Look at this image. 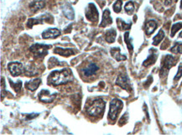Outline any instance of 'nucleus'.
Returning <instances> with one entry per match:
<instances>
[{"mask_svg": "<svg viewBox=\"0 0 182 135\" xmlns=\"http://www.w3.org/2000/svg\"><path fill=\"white\" fill-rule=\"evenodd\" d=\"M73 79L72 72L70 69H62L61 71H52L48 76V84L51 86H57L65 85L72 81Z\"/></svg>", "mask_w": 182, "mask_h": 135, "instance_id": "1", "label": "nucleus"}, {"mask_svg": "<svg viewBox=\"0 0 182 135\" xmlns=\"http://www.w3.org/2000/svg\"><path fill=\"white\" fill-rule=\"evenodd\" d=\"M106 102L102 99H95L86 107V113L92 117H101L105 110Z\"/></svg>", "mask_w": 182, "mask_h": 135, "instance_id": "2", "label": "nucleus"}, {"mask_svg": "<svg viewBox=\"0 0 182 135\" xmlns=\"http://www.w3.org/2000/svg\"><path fill=\"white\" fill-rule=\"evenodd\" d=\"M123 103L121 100L114 98L111 101L109 112H108V118L110 120L114 121L117 119V117L118 116V113L123 109Z\"/></svg>", "mask_w": 182, "mask_h": 135, "instance_id": "3", "label": "nucleus"}, {"mask_svg": "<svg viewBox=\"0 0 182 135\" xmlns=\"http://www.w3.org/2000/svg\"><path fill=\"white\" fill-rule=\"evenodd\" d=\"M51 48V45L35 44L30 48V51L36 58H43L48 54V50Z\"/></svg>", "mask_w": 182, "mask_h": 135, "instance_id": "4", "label": "nucleus"}, {"mask_svg": "<svg viewBox=\"0 0 182 135\" xmlns=\"http://www.w3.org/2000/svg\"><path fill=\"white\" fill-rule=\"evenodd\" d=\"M176 63V60L175 59L174 56L171 55H165L163 61H162V66L160 68V71H159V75L161 77H165L167 76V74L169 72L170 69L173 66H175Z\"/></svg>", "mask_w": 182, "mask_h": 135, "instance_id": "5", "label": "nucleus"}, {"mask_svg": "<svg viewBox=\"0 0 182 135\" xmlns=\"http://www.w3.org/2000/svg\"><path fill=\"white\" fill-rule=\"evenodd\" d=\"M54 22L53 20V16L49 14V13H45L43 14L40 17L36 18H29L28 22H27V26L29 28H32L34 25H38V24H44V23H49V24H52Z\"/></svg>", "mask_w": 182, "mask_h": 135, "instance_id": "6", "label": "nucleus"}, {"mask_svg": "<svg viewBox=\"0 0 182 135\" xmlns=\"http://www.w3.org/2000/svg\"><path fill=\"white\" fill-rule=\"evenodd\" d=\"M116 85L119 86L123 90H126L127 92H132V86L130 84V81L128 79L127 75L125 74H121L118 76L116 80Z\"/></svg>", "mask_w": 182, "mask_h": 135, "instance_id": "7", "label": "nucleus"}, {"mask_svg": "<svg viewBox=\"0 0 182 135\" xmlns=\"http://www.w3.org/2000/svg\"><path fill=\"white\" fill-rule=\"evenodd\" d=\"M8 70L11 73L13 76H18L23 73L24 67L22 63L20 62H10L8 65Z\"/></svg>", "mask_w": 182, "mask_h": 135, "instance_id": "8", "label": "nucleus"}, {"mask_svg": "<svg viewBox=\"0 0 182 135\" xmlns=\"http://www.w3.org/2000/svg\"><path fill=\"white\" fill-rule=\"evenodd\" d=\"M86 17L88 20L96 22L99 18V13L97 11V7L95 6L94 4H89L88 6L86 9Z\"/></svg>", "mask_w": 182, "mask_h": 135, "instance_id": "9", "label": "nucleus"}, {"mask_svg": "<svg viewBox=\"0 0 182 135\" xmlns=\"http://www.w3.org/2000/svg\"><path fill=\"white\" fill-rule=\"evenodd\" d=\"M39 99L40 102H45V103H50L52 102L57 97V93H53L51 94L48 90H42L39 93Z\"/></svg>", "mask_w": 182, "mask_h": 135, "instance_id": "10", "label": "nucleus"}, {"mask_svg": "<svg viewBox=\"0 0 182 135\" xmlns=\"http://www.w3.org/2000/svg\"><path fill=\"white\" fill-rule=\"evenodd\" d=\"M150 54L148 56V58L146 59L143 62V66H151V65H154L155 62H156V60H157V57H158V53H157V50L155 49H151L150 50Z\"/></svg>", "mask_w": 182, "mask_h": 135, "instance_id": "11", "label": "nucleus"}, {"mask_svg": "<svg viewBox=\"0 0 182 135\" xmlns=\"http://www.w3.org/2000/svg\"><path fill=\"white\" fill-rule=\"evenodd\" d=\"M61 35V31L57 29H48L42 34L43 39H56Z\"/></svg>", "mask_w": 182, "mask_h": 135, "instance_id": "12", "label": "nucleus"}, {"mask_svg": "<svg viewBox=\"0 0 182 135\" xmlns=\"http://www.w3.org/2000/svg\"><path fill=\"white\" fill-rule=\"evenodd\" d=\"M98 69H99V67H98L97 64L91 63V64L88 65L86 67L83 69L82 72H83V75L85 76L86 77H89V76H91L96 73L98 71Z\"/></svg>", "mask_w": 182, "mask_h": 135, "instance_id": "13", "label": "nucleus"}, {"mask_svg": "<svg viewBox=\"0 0 182 135\" xmlns=\"http://www.w3.org/2000/svg\"><path fill=\"white\" fill-rule=\"evenodd\" d=\"M111 55L117 61H125L127 59V56L124 55H122L120 52V48L119 47H113L112 48L111 50Z\"/></svg>", "mask_w": 182, "mask_h": 135, "instance_id": "14", "label": "nucleus"}, {"mask_svg": "<svg viewBox=\"0 0 182 135\" xmlns=\"http://www.w3.org/2000/svg\"><path fill=\"white\" fill-rule=\"evenodd\" d=\"M112 24H113V20L111 18V15H110V10L108 8H107L103 11V19L100 24V27H106V26L112 25Z\"/></svg>", "mask_w": 182, "mask_h": 135, "instance_id": "15", "label": "nucleus"}, {"mask_svg": "<svg viewBox=\"0 0 182 135\" xmlns=\"http://www.w3.org/2000/svg\"><path fill=\"white\" fill-rule=\"evenodd\" d=\"M41 83V80L40 78H35L34 80H30L25 82V87L31 92H35Z\"/></svg>", "mask_w": 182, "mask_h": 135, "instance_id": "16", "label": "nucleus"}, {"mask_svg": "<svg viewBox=\"0 0 182 135\" xmlns=\"http://www.w3.org/2000/svg\"><path fill=\"white\" fill-rule=\"evenodd\" d=\"M54 53L58 54L61 56H65V57H69L71 55H73L76 54V52L72 49H63L61 47H55L54 49Z\"/></svg>", "mask_w": 182, "mask_h": 135, "instance_id": "17", "label": "nucleus"}, {"mask_svg": "<svg viewBox=\"0 0 182 135\" xmlns=\"http://www.w3.org/2000/svg\"><path fill=\"white\" fill-rule=\"evenodd\" d=\"M45 3L43 0H38V1H35L32 4H30V10L33 12V13H35L37 11L42 9L43 8H45Z\"/></svg>", "mask_w": 182, "mask_h": 135, "instance_id": "18", "label": "nucleus"}, {"mask_svg": "<svg viewBox=\"0 0 182 135\" xmlns=\"http://www.w3.org/2000/svg\"><path fill=\"white\" fill-rule=\"evenodd\" d=\"M157 29V23L154 20H149L145 25V33L147 35H150Z\"/></svg>", "mask_w": 182, "mask_h": 135, "instance_id": "19", "label": "nucleus"}, {"mask_svg": "<svg viewBox=\"0 0 182 135\" xmlns=\"http://www.w3.org/2000/svg\"><path fill=\"white\" fill-rule=\"evenodd\" d=\"M62 10H63V13H64V14L67 18L71 19V20L74 19V17H75L74 10H73L72 7L71 6L70 4H65L64 6L62 7Z\"/></svg>", "mask_w": 182, "mask_h": 135, "instance_id": "20", "label": "nucleus"}, {"mask_svg": "<svg viewBox=\"0 0 182 135\" xmlns=\"http://www.w3.org/2000/svg\"><path fill=\"white\" fill-rule=\"evenodd\" d=\"M117 33L114 29H111L105 33V40L108 43H113L115 41Z\"/></svg>", "mask_w": 182, "mask_h": 135, "instance_id": "21", "label": "nucleus"}, {"mask_svg": "<svg viewBox=\"0 0 182 135\" xmlns=\"http://www.w3.org/2000/svg\"><path fill=\"white\" fill-rule=\"evenodd\" d=\"M117 25H118V28L120 30H128L131 29L132 23L127 24V23H125L121 18H117Z\"/></svg>", "mask_w": 182, "mask_h": 135, "instance_id": "22", "label": "nucleus"}, {"mask_svg": "<svg viewBox=\"0 0 182 135\" xmlns=\"http://www.w3.org/2000/svg\"><path fill=\"white\" fill-rule=\"evenodd\" d=\"M164 38V32L162 30L159 31V33L153 39V45H158Z\"/></svg>", "mask_w": 182, "mask_h": 135, "instance_id": "23", "label": "nucleus"}, {"mask_svg": "<svg viewBox=\"0 0 182 135\" xmlns=\"http://www.w3.org/2000/svg\"><path fill=\"white\" fill-rule=\"evenodd\" d=\"M124 41H125V43L127 45L128 50L130 52H132L134 50V45H133V43H132L133 40L129 38V32H125V34H124Z\"/></svg>", "mask_w": 182, "mask_h": 135, "instance_id": "24", "label": "nucleus"}, {"mask_svg": "<svg viewBox=\"0 0 182 135\" xmlns=\"http://www.w3.org/2000/svg\"><path fill=\"white\" fill-rule=\"evenodd\" d=\"M8 81H9V83H10L11 86L13 88V90L15 91V92H16V93H19L20 91H21V87H22V81L20 80L18 81H16V82H13V81L11 80H8Z\"/></svg>", "mask_w": 182, "mask_h": 135, "instance_id": "25", "label": "nucleus"}, {"mask_svg": "<svg viewBox=\"0 0 182 135\" xmlns=\"http://www.w3.org/2000/svg\"><path fill=\"white\" fill-rule=\"evenodd\" d=\"M170 51L176 54L182 53V42H176L174 46L170 49Z\"/></svg>", "mask_w": 182, "mask_h": 135, "instance_id": "26", "label": "nucleus"}, {"mask_svg": "<svg viewBox=\"0 0 182 135\" xmlns=\"http://www.w3.org/2000/svg\"><path fill=\"white\" fill-rule=\"evenodd\" d=\"M124 10H125L126 13H127L128 14H132L134 11V2H132V1L127 2V4H125V6H124Z\"/></svg>", "mask_w": 182, "mask_h": 135, "instance_id": "27", "label": "nucleus"}, {"mask_svg": "<svg viewBox=\"0 0 182 135\" xmlns=\"http://www.w3.org/2000/svg\"><path fill=\"white\" fill-rule=\"evenodd\" d=\"M182 28V23H177V24H175V25L172 26L171 28V34H170V36L174 37L175 35L176 34V32L181 30Z\"/></svg>", "mask_w": 182, "mask_h": 135, "instance_id": "28", "label": "nucleus"}, {"mask_svg": "<svg viewBox=\"0 0 182 135\" xmlns=\"http://www.w3.org/2000/svg\"><path fill=\"white\" fill-rule=\"evenodd\" d=\"M122 4H123V1L122 0H117L115 4H113V11L115 13H119L122 9Z\"/></svg>", "mask_w": 182, "mask_h": 135, "instance_id": "29", "label": "nucleus"}, {"mask_svg": "<svg viewBox=\"0 0 182 135\" xmlns=\"http://www.w3.org/2000/svg\"><path fill=\"white\" fill-rule=\"evenodd\" d=\"M48 64H49V67L50 68L55 67V66H57L58 65H61L60 61H59L57 59H55V57H51V58H50Z\"/></svg>", "mask_w": 182, "mask_h": 135, "instance_id": "30", "label": "nucleus"}, {"mask_svg": "<svg viewBox=\"0 0 182 135\" xmlns=\"http://www.w3.org/2000/svg\"><path fill=\"white\" fill-rule=\"evenodd\" d=\"M127 117H128V114L126 113V114H124L123 117H121V119L119 120V122H118V124H119V126H123V125H124L125 123L127 122Z\"/></svg>", "mask_w": 182, "mask_h": 135, "instance_id": "31", "label": "nucleus"}, {"mask_svg": "<svg viewBox=\"0 0 182 135\" xmlns=\"http://www.w3.org/2000/svg\"><path fill=\"white\" fill-rule=\"evenodd\" d=\"M182 76V64H181L180 66H179V68H178V72L177 74L176 75V76H175V78H174V80L175 81H178L181 77Z\"/></svg>", "mask_w": 182, "mask_h": 135, "instance_id": "32", "label": "nucleus"}, {"mask_svg": "<svg viewBox=\"0 0 182 135\" xmlns=\"http://www.w3.org/2000/svg\"><path fill=\"white\" fill-rule=\"evenodd\" d=\"M37 116H39V113H35V114H34V115L29 114V115H27V117H26V119H27V120H30V119H33V118L36 117Z\"/></svg>", "mask_w": 182, "mask_h": 135, "instance_id": "33", "label": "nucleus"}, {"mask_svg": "<svg viewBox=\"0 0 182 135\" xmlns=\"http://www.w3.org/2000/svg\"><path fill=\"white\" fill-rule=\"evenodd\" d=\"M172 4V0H164V5L165 6H169Z\"/></svg>", "mask_w": 182, "mask_h": 135, "instance_id": "34", "label": "nucleus"}, {"mask_svg": "<svg viewBox=\"0 0 182 135\" xmlns=\"http://www.w3.org/2000/svg\"><path fill=\"white\" fill-rule=\"evenodd\" d=\"M179 37H180V38H182V31L181 32V34L179 35Z\"/></svg>", "mask_w": 182, "mask_h": 135, "instance_id": "35", "label": "nucleus"}, {"mask_svg": "<svg viewBox=\"0 0 182 135\" xmlns=\"http://www.w3.org/2000/svg\"><path fill=\"white\" fill-rule=\"evenodd\" d=\"M181 8L182 9V0H181Z\"/></svg>", "mask_w": 182, "mask_h": 135, "instance_id": "36", "label": "nucleus"}]
</instances>
